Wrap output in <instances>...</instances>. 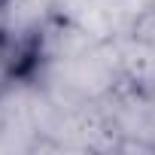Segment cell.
Returning <instances> with one entry per match:
<instances>
[{
  "mask_svg": "<svg viewBox=\"0 0 155 155\" xmlns=\"http://www.w3.org/2000/svg\"><path fill=\"white\" fill-rule=\"evenodd\" d=\"M49 91L58 107H82L101 104L122 85V67L116 40H97L85 52L73 55L61 64H49L31 73Z\"/></svg>",
  "mask_w": 155,
  "mask_h": 155,
  "instance_id": "obj_1",
  "label": "cell"
},
{
  "mask_svg": "<svg viewBox=\"0 0 155 155\" xmlns=\"http://www.w3.org/2000/svg\"><path fill=\"white\" fill-rule=\"evenodd\" d=\"M58 116V104L31 73L0 82V155H40L46 134Z\"/></svg>",
  "mask_w": 155,
  "mask_h": 155,
  "instance_id": "obj_2",
  "label": "cell"
},
{
  "mask_svg": "<svg viewBox=\"0 0 155 155\" xmlns=\"http://www.w3.org/2000/svg\"><path fill=\"white\" fill-rule=\"evenodd\" d=\"M58 15L61 0H3L0 3V25L12 55V76L31 70L34 43Z\"/></svg>",
  "mask_w": 155,
  "mask_h": 155,
  "instance_id": "obj_3",
  "label": "cell"
},
{
  "mask_svg": "<svg viewBox=\"0 0 155 155\" xmlns=\"http://www.w3.org/2000/svg\"><path fill=\"white\" fill-rule=\"evenodd\" d=\"M152 3H155V0H94L104 40H113V37L128 34V31L134 28V21H137Z\"/></svg>",
  "mask_w": 155,
  "mask_h": 155,
  "instance_id": "obj_4",
  "label": "cell"
},
{
  "mask_svg": "<svg viewBox=\"0 0 155 155\" xmlns=\"http://www.w3.org/2000/svg\"><path fill=\"white\" fill-rule=\"evenodd\" d=\"M128 37H134L137 43H143V46H149V49H155V3L134 21V28L128 31Z\"/></svg>",
  "mask_w": 155,
  "mask_h": 155,
  "instance_id": "obj_5",
  "label": "cell"
},
{
  "mask_svg": "<svg viewBox=\"0 0 155 155\" xmlns=\"http://www.w3.org/2000/svg\"><path fill=\"white\" fill-rule=\"evenodd\" d=\"M0 3H3V0H0Z\"/></svg>",
  "mask_w": 155,
  "mask_h": 155,
  "instance_id": "obj_6",
  "label": "cell"
},
{
  "mask_svg": "<svg viewBox=\"0 0 155 155\" xmlns=\"http://www.w3.org/2000/svg\"><path fill=\"white\" fill-rule=\"evenodd\" d=\"M0 82H3V79H0Z\"/></svg>",
  "mask_w": 155,
  "mask_h": 155,
  "instance_id": "obj_7",
  "label": "cell"
}]
</instances>
